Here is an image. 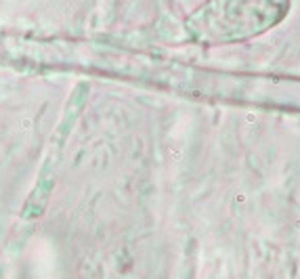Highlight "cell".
Masks as SVG:
<instances>
[{
    "instance_id": "cell-1",
    "label": "cell",
    "mask_w": 300,
    "mask_h": 279,
    "mask_svg": "<svg viewBox=\"0 0 300 279\" xmlns=\"http://www.w3.org/2000/svg\"><path fill=\"white\" fill-rule=\"evenodd\" d=\"M285 0H218L216 9L202 11L193 29L202 40L227 42L267 29L283 15Z\"/></svg>"
}]
</instances>
